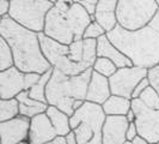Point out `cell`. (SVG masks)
<instances>
[{"label": "cell", "mask_w": 159, "mask_h": 144, "mask_svg": "<svg viewBox=\"0 0 159 144\" xmlns=\"http://www.w3.org/2000/svg\"><path fill=\"white\" fill-rule=\"evenodd\" d=\"M0 37L8 43L13 53L15 66L19 71L43 74L53 69L41 50L37 32L24 28L6 16L0 18Z\"/></svg>", "instance_id": "1"}, {"label": "cell", "mask_w": 159, "mask_h": 144, "mask_svg": "<svg viewBox=\"0 0 159 144\" xmlns=\"http://www.w3.org/2000/svg\"><path fill=\"white\" fill-rule=\"evenodd\" d=\"M107 36L134 66L148 70L159 65V34L151 26L127 30L117 24Z\"/></svg>", "instance_id": "2"}, {"label": "cell", "mask_w": 159, "mask_h": 144, "mask_svg": "<svg viewBox=\"0 0 159 144\" xmlns=\"http://www.w3.org/2000/svg\"><path fill=\"white\" fill-rule=\"evenodd\" d=\"M91 22H93L92 16L80 4L72 0H59L48 12L43 32L70 46L74 41L83 40Z\"/></svg>", "instance_id": "3"}, {"label": "cell", "mask_w": 159, "mask_h": 144, "mask_svg": "<svg viewBox=\"0 0 159 144\" xmlns=\"http://www.w3.org/2000/svg\"><path fill=\"white\" fill-rule=\"evenodd\" d=\"M92 69L78 76H66L53 67V74L47 85L46 97L49 106L57 107L72 117L74 114L73 103L78 100L86 101L88 87Z\"/></svg>", "instance_id": "4"}, {"label": "cell", "mask_w": 159, "mask_h": 144, "mask_svg": "<svg viewBox=\"0 0 159 144\" xmlns=\"http://www.w3.org/2000/svg\"><path fill=\"white\" fill-rule=\"evenodd\" d=\"M105 118L102 106L85 101L71 117V127L78 144H103L102 130Z\"/></svg>", "instance_id": "5"}, {"label": "cell", "mask_w": 159, "mask_h": 144, "mask_svg": "<svg viewBox=\"0 0 159 144\" xmlns=\"http://www.w3.org/2000/svg\"><path fill=\"white\" fill-rule=\"evenodd\" d=\"M54 4L49 0H12L8 17L37 34L44 31L46 18Z\"/></svg>", "instance_id": "6"}, {"label": "cell", "mask_w": 159, "mask_h": 144, "mask_svg": "<svg viewBox=\"0 0 159 144\" xmlns=\"http://www.w3.org/2000/svg\"><path fill=\"white\" fill-rule=\"evenodd\" d=\"M159 6L154 0H119L117 24L127 30H138L147 26Z\"/></svg>", "instance_id": "7"}, {"label": "cell", "mask_w": 159, "mask_h": 144, "mask_svg": "<svg viewBox=\"0 0 159 144\" xmlns=\"http://www.w3.org/2000/svg\"><path fill=\"white\" fill-rule=\"evenodd\" d=\"M132 109L135 113L139 136L150 144H159V111L147 107L140 98L132 100Z\"/></svg>", "instance_id": "8"}, {"label": "cell", "mask_w": 159, "mask_h": 144, "mask_svg": "<svg viewBox=\"0 0 159 144\" xmlns=\"http://www.w3.org/2000/svg\"><path fill=\"white\" fill-rule=\"evenodd\" d=\"M147 69L139 66L117 69V71L109 78L111 95L122 96L132 100L134 89L143 78L147 77Z\"/></svg>", "instance_id": "9"}, {"label": "cell", "mask_w": 159, "mask_h": 144, "mask_svg": "<svg viewBox=\"0 0 159 144\" xmlns=\"http://www.w3.org/2000/svg\"><path fill=\"white\" fill-rule=\"evenodd\" d=\"M31 119L18 115L15 119L0 122L1 144H20L29 141Z\"/></svg>", "instance_id": "10"}, {"label": "cell", "mask_w": 159, "mask_h": 144, "mask_svg": "<svg viewBox=\"0 0 159 144\" xmlns=\"http://www.w3.org/2000/svg\"><path fill=\"white\" fill-rule=\"evenodd\" d=\"M26 89L25 73L16 66L0 72V98H16Z\"/></svg>", "instance_id": "11"}, {"label": "cell", "mask_w": 159, "mask_h": 144, "mask_svg": "<svg viewBox=\"0 0 159 144\" xmlns=\"http://www.w3.org/2000/svg\"><path fill=\"white\" fill-rule=\"evenodd\" d=\"M128 126L129 121L126 117H107L102 130L103 144H126Z\"/></svg>", "instance_id": "12"}, {"label": "cell", "mask_w": 159, "mask_h": 144, "mask_svg": "<svg viewBox=\"0 0 159 144\" xmlns=\"http://www.w3.org/2000/svg\"><path fill=\"white\" fill-rule=\"evenodd\" d=\"M57 136L55 128L46 113L36 115L30 122L29 132V144H46L53 142Z\"/></svg>", "instance_id": "13"}, {"label": "cell", "mask_w": 159, "mask_h": 144, "mask_svg": "<svg viewBox=\"0 0 159 144\" xmlns=\"http://www.w3.org/2000/svg\"><path fill=\"white\" fill-rule=\"evenodd\" d=\"M110 96H111V89H110L109 78L92 70L91 79L88 87L86 101L102 106Z\"/></svg>", "instance_id": "14"}, {"label": "cell", "mask_w": 159, "mask_h": 144, "mask_svg": "<svg viewBox=\"0 0 159 144\" xmlns=\"http://www.w3.org/2000/svg\"><path fill=\"white\" fill-rule=\"evenodd\" d=\"M119 0H99L95 11V21L104 28L107 34L115 29L117 25V10Z\"/></svg>", "instance_id": "15"}, {"label": "cell", "mask_w": 159, "mask_h": 144, "mask_svg": "<svg viewBox=\"0 0 159 144\" xmlns=\"http://www.w3.org/2000/svg\"><path fill=\"white\" fill-rule=\"evenodd\" d=\"M97 56L101 58H107L111 60L114 64L117 66V69L122 67H130L134 66L133 63L117 47L112 45V42L107 35H103L97 40Z\"/></svg>", "instance_id": "16"}, {"label": "cell", "mask_w": 159, "mask_h": 144, "mask_svg": "<svg viewBox=\"0 0 159 144\" xmlns=\"http://www.w3.org/2000/svg\"><path fill=\"white\" fill-rule=\"evenodd\" d=\"M39 39H40L41 50H42L44 58L48 60V63L53 67L55 66V64L62 56L68 55L70 46L64 45V43H61L59 41L49 37L44 32L39 34Z\"/></svg>", "instance_id": "17"}, {"label": "cell", "mask_w": 159, "mask_h": 144, "mask_svg": "<svg viewBox=\"0 0 159 144\" xmlns=\"http://www.w3.org/2000/svg\"><path fill=\"white\" fill-rule=\"evenodd\" d=\"M16 98L19 102V113H20V115L26 117L29 119H32L36 115H40L42 113H46L48 107H49L48 103L41 102V101H37V100L30 97L29 90L22 91Z\"/></svg>", "instance_id": "18"}, {"label": "cell", "mask_w": 159, "mask_h": 144, "mask_svg": "<svg viewBox=\"0 0 159 144\" xmlns=\"http://www.w3.org/2000/svg\"><path fill=\"white\" fill-rule=\"evenodd\" d=\"M46 114L52 121V125L55 128L57 136H67L72 132L71 117L68 114L54 106H49Z\"/></svg>", "instance_id": "19"}, {"label": "cell", "mask_w": 159, "mask_h": 144, "mask_svg": "<svg viewBox=\"0 0 159 144\" xmlns=\"http://www.w3.org/2000/svg\"><path fill=\"white\" fill-rule=\"evenodd\" d=\"M102 108L107 117H126L127 113L132 109V100L122 96L111 95L102 104Z\"/></svg>", "instance_id": "20"}, {"label": "cell", "mask_w": 159, "mask_h": 144, "mask_svg": "<svg viewBox=\"0 0 159 144\" xmlns=\"http://www.w3.org/2000/svg\"><path fill=\"white\" fill-rule=\"evenodd\" d=\"M19 113V102L17 98H0V122L15 119Z\"/></svg>", "instance_id": "21"}, {"label": "cell", "mask_w": 159, "mask_h": 144, "mask_svg": "<svg viewBox=\"0 0 159 144\" xmlns=\"http://www.w3.org/2000/svg\"><path fill=\"white\" fill-rule=\"evenodd\" d=\"M53 74V69H50L49 71H47L46 73L41 74L40 80L29 90V95L30 97L41 101V102H44L47 103V97H46V90H47V85L50 80V77Z\"/></svg>", "instance_id": "22"}, {"label": "cell", "mask_w": 159, "mask_h": 144, "mask_svg": "<svg viewBox=\"0 0 159 144\" xmlns=\"http://www.w3.org/2000/svg\"><path fill=\"white\" fill-rule=\"evenodd\" d=\"M15 66V58L8 43L0 37V72Z\"/></svg>", "instance_id": "23"}, {"label": "cell", "mask_w": 159, "mask_h": 144, "mask_svg": "<svg viewBox=\"0 0 159 144\" xmlns=\"http://www.w3.org/2000/svg\"><path fill=\"white\" fill-rule=\"evenodd\" d=\"M92 70L104 76V77H107V78H110L112 74L117 71V66L114 64L111 60H109L107 58L98 56L96 59L93 66H92Z\"/></svg>", "instance_id": "24"}, {"label": "cell", "mask_w": 159, "mask_h": 144, "mask_svg": "<svg viewBox=\"0 0 159 144\" xmlns=\"http://www.w3.org/2000/svg\"><path fill=\"white\" fill-rule=\"evenodd\" d=\"M68 59L73 63L85 65L88 69H91L85 61H84V41H74L70 45V52H68Z\"/></svg>", "instance_id": "25"}, {"label": "cell", "mask_w": 159, "mask_h": 144, "mask_svg": "<svg viewBox=\"0 0 159 144\" xmlns=\"http://www.w3.org/2000/svg\"><path fill=\"white\" fill-rule=\"evenodd\" d=\"M139 98H140L147 107H150L152 109L159 111V95H158V93L153 88L148 87V88L146 89L143 94H141V96H140Z\"/></svg>", "instance_id": "26"}, {"label": "cell", "mask_w": 159, "mask_h": 144, "mask_svg": "<svg viewBox=\"0 0 159 144\" xmlns=\"http://www.w3.org/2000/svg\"><path fill=\"white\" fill-rule=\"evenodd\" d=\"M103 35H107V31L104 30V28L99 23H97L96 21H93V22H91V24L88 26V29L85 30L83 39L98 40V39L102 37Z\"/></svg>", "instance_id": "27"}, {"label": "cell", "mask_w": 159, "mask_h": 144, "mask_svg": "<svg viewBox=\"0 0 159 144\" xmlns=\"http://www.w3.org/2000/svg\"><path fill=\"white\" fill-rule=\"evenodd\" d=\"M147 78H148V82H150V87L154 89L159 95V65L148 69Z\"/></svg>", "instance_id": "28"}, {"label": "cell", "mask_w": 159, "mask_h": 144, "mask_svg": "<svg viewBox=\"0 0 159 144\" xmlns=\"http://www.w3.org/2000/svg\"><path fill=\"white\" fill-rule=\"evenodd\" d=\"M72 1L80 4L91 16H93L96 11V6H97V4H98L99 0H72Z\"/></svg>", "instance_id": "29"}, {"label": "cell", "mask_w": 159, "mask_h": 144, "mask_svg": "<svg viewBox=\"0 0 159 144\" xmlns=\"http://www.w3.org/2000/svg\"><path fill=\"white\" fill-rule=\"evenodd\" d=\"M150 87V82H148V78L146 77V78H143L138 85H136V88L134 89V93H133V96H132V100H134V98H139L141 94H143V91L146 90V89Z\"/></svg>", "instance_id": "30"}, {"label": "cell", "mask_w": 159, "mask_h": 144, "mask_svg": "<svg viewBox=\"0 0 159 144\" xmlns=\"http://www.w3.org/2000/svg\"><path fill=\"white\" fill-rule=\"evenodd\" d=\"M136 136H139V132H138L135 122H129L127 130V142H132Z\"/></svg>", "instance_id": "31"}, {"label": "cell", "mask_w": 159, "mask_h": 144, "mask_svg": "<svg viewBox=\"0 0 159 144\" xmlns=\"http://www.w3.org/2000/svg\"><path fill=\"white\" fill-rule=\"evenodd\" d=\"M11 8V1L7 0H0V18L8 16Z\"/></svg>", "instance_id": "32"}, {"label": "cell", "mask_w": 159, "mask_h": 144, "mask_svg": "<svg viewBox=\"0 0 159 144\" xmlns=\"http://www.w3.org/2000/svg\"><path fill=\"white\" fill-rule=\"evenodd\" d=\"M148 26H151L153 30H156V31L159 34V8L157 10L156 15L153 16L152 21L150 22V24H148Z\"/></svg>", "instance_id": "33"}, {"label": "cell", "mask_w": 159, "mask_h": 144, "mask_svg": "<svg viewBox=\"0 0 159 144\" xmlns=\"http://www.w3.org/2000/svg\"><path fill=\"white\" fill-rule=\"evenodd\" d=\"M52 143L53 144H67V137L66 136H56Z\"/></svg>", "instance_id": "34"}, {"label": "cell", "mask_w": 159, "mask_h": 144, "mask_svg": "<svg viewBox=\"0 0 159 144\" xmlns=\"http://www.w3.org/2000/svg\"><path fill=\"white\" fill-rule=\"evenodd\" d=\"M132 144H150L143 137L141 136H136L133 141H132Z\"/></svg>", "instance_id": "35"}, {"label": "cell", "mask_w": 159, "mask_h": 144, "mask_svg": "<svg viewBox=\"0 0 159 144\" xmlns=\"http://www.w3.org/2000/svg\"><path fill=\"white\" fill-rule=\"evenodd\" d=\"M67 144H78L77 142V138H75V135H74V132L72 131L70 135H67Z\"/></svg>", "instance_id": "36"}, {"label": "cell", "mask_w": 159, "mask_h": 144, "mask_svg": "<svg viewBox=\"0 0 159 144\" xmlns=\"http://www.w3.org/2000/svg\"><path fill=\"white\" fill-rule=\"evenodd\" d=\"M126 118H127V120L129 121V122H134V121H135V118H136L134 111H133V109H130V111H129V112L127 113Z\"/></svg>", "instance_id": "37"}, {"label": "cell", "mask_w": 159, "mask_h": 144, "mask_svg": "<svg viewBox=\"0 0 159 144\" xmlns=\"http://www.w3.org/2000/svg\"><path fill=\"white\" fill-rule=\"evenodd\" d=\"M49 1H50V2H53V4H56L59 0H49Z\"/></svg>", "instance_id": "38"}, {"label": "cell", "mask_w": 159, "mask_h": 144, "mask_svg": "<svg viewBox=\"0 0 159 144\" xmlns=\"http://www.w3.org/2000/svg\"><path fill=\"white\" fill-rule=\"evenodd\" d=\"M154 1L157 2V5H158V6H159V0H154Z\"/></svg>", "instance_id": "39"}, {"label": "cell", "mask_w": 159, "mask_h": 144, "mask_svg": "<svg viewBox=\"0 0 159 144\" xmlns=\"http://www.w3.org/2000/svg\"><path fill=\"white\" fill-rule=\"evenodd\" d=\"M20 144H29V142H24V143H20Z\"/></svg>", "instance_id": "40"}, {"label": "cell", "mask_w": 159, "mask_h": 144, "mask_svg": "<svg viewBox=\"0 0 159 144\" xmlns=\"http://www.w3.org/2000/svg\"><path fill=\"white\" fill-rule=\"evenodd\" d=\"M126 144H132V142H127Z\"/></svg>", "instance_id": "41"}, {"label": "cell", "mask_w": 159, "mask_h": 144, "mask_svg": "<svg viewBox=\"0 0 159 144\" xmlns=\"http://www.w3.org/2000/svg\"><path fill=\"white\" fill-rule=\"evenodd\" d=\"M46 144H53V143H52V142H49V143H46Z\"/></svg>", "instance_id": "42"}, {"label": "cell", "mask_w": 159, "mask_h": 144, "mask_svg": "<svg viewBox=\"0 0 159 144\" xmlns=\"http://www.w3.org/2000/svg\"><path fill=\"white\" fill-rule=\"evenodd\" d=\"M7 1H12V0H7Z\"/></svg>", "instance_id": "43"}]
</instances>
